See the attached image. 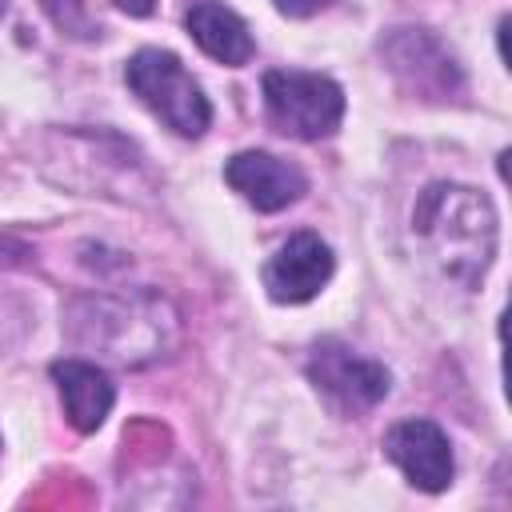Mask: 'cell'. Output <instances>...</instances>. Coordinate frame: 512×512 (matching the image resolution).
<instances>
[{
    "label": "cell",
    "instance_id": "1",
    "mask_svg": "<svg viewBox=\"0 0 512 512\" xmlns=\"http://www.w3.org/2000/svg\"><path fill=\"white\" fill-rule=\"evenodd\" d=\"M68 336L76 348H88L116 364H152L168 356L180 336L176 308L156 292L124 296H88L68 308Z\"/></svg>",
    "mask_w": 512,
    "mask_h": 512
},
{
    "label": "cell",
    "instance_id": "2",
    "mask_svg": "<svg viewBox=\"0 0 512 512\" xmlns=\"http://www.w3.org/2000/svg\"><path fill=\"white\" fill-rule=\"evenodd\" d=\"M416 240L448 280L476 284L496 256V212L468 184H432L412 212Z\"/></svg>",
    "mask_w": 512,
    "mask_h": 512
},
{
    "label": "cell",
    "instance_id": "3",
    "mask_svg": "<svg viewBox=\"0 0 512 512\" xmlns=\"http://www.w3.org/2000/svg\"><path fill=\"white\" fill-rule=\"evenodd\" d=\"M128 88L140 96V104L176 136H204L212 124V104L192 80V72L180 64V56L160 52V48H140L124 64Z\"/></svg>",
    "mask_w": 512,
    "mask_h": 512
},
{
    "label": "cell",
    "instance_id": "4",
    "mask_svg": "<svg viewBox=\"0 0 512 512\" xmlns=\"http://www.w3.org/2000/svg\"><path fill=\"white\" fill-rule=\"evenodd\" d=\"M264 108L268 120L296 140L332 136L344 120V92L336 80L320 72H288L276 68L264 76Z\"/></svg>",
    "mask_w": 512,
    "mask_h": 512
},
{
    "label": "cell",
    "instance_id": "5",
    "mask_svg": "<svg viewBox=\"0 0 512 512\" xmlns=\"http://www.w3.org/2000/svg\"><path fill=\"white\" fill-rule=\"evenodd\" d=\"M308 380L316 384V392L340 412V416H360L368 408H376L388 396V368L356 356L348 344L340 340H320L308 356Z\"/></svg>",
    "mask_w": 512,
    "mask_h": 512
},
{
    "label": "cell",
    "instance_id": "6",
    "mask_svg": "<svg viewBox=\"0 0 512 512\" xmlns=\"http://www.w3.org/2000/svg\"><path fill=\"white\" fill-rule=\"evenodd\" d=\"M380 52H384L392 76L424 100H444L464 88V72L456 64V56L428 28H392L380 40Z\"/></svg>",
    "mask_w": 512,
    "mask_h": 512
},
{
    "label": "cell",
    "instance_id": "7",
    "mask_svg": "<svg viewBox=\"0 0 512 512\" xmlns=\"http://www.w3.org/2000/svg\"><path fill=\"white\" fill-rule=\"evenodd\" d=\"M332 268V248L316 232H296L264 264V288L276 304H304L328 284Z\"/></svg>",
    "mask_w": 512,
    "mask_h": 512
},
{
    "label": "cell",
    "instance_id": "8",
    "mask_svg": "<svg viewBox=\"0 0 512 512\" xmlns=\"http://www.w3.org/2000/svg\"><path fill=\"white\" fill-rule=\"evenodd\" d=\"M384 452L408 476V484L420 492H444L452 484V472H456L452 448H448V436L432 420L392 424L384 436Z\"/></svg>",
    "mask_w": 512,
    "mask_h": 512
},
{
    "label": "cell",
    "instance_id": "9",
    "mask_svg": "<svg viewBox=\"0 0 512 512\" xmlns=\"http://www.w3.org/2000/svg\"><path fill=\"white\" fill-rule=\"evenodd\" d=\"M224 180L256 208V212H280L288 204H296L308 192V176L272 156V152H236L224 164Z\"/></svg>",
    "mask_w": 512,
    "mask_h": 512
},
{
    "label": "cell",
    "instance_id": "10",
    "mask_svg": "<svg viewBox=\"0 0 512 512\" xmlns=\"http://www.w3.org/2000/svg\"><path fill=\"white\" fill-rule=\"evenodd\" d=\"M52 380H56V392L64 400L68 424L76 432H96L104 424V416L112 412V400H116L108 372L88 364V360H56Z\"/></svg>",
    "mask_w": 512,
    "mask_h": 512
},
{
    "label": "cell",
    "instance_id": "11",
    "mask_svg": "<svg viewBox=\"0 0 512 512\" xmlns=\"http://www.w3.org/2000/svg\"><path fill=\"white\" fill-rule=\"evenodd\" d=\"M184 24H188L192 40H196L212 60H220V64H228V68L248 64L252 52H256L248 24H244L228 4H220V0H196V4L188 8Z\"/></svg>",
    "mask_w": 512,
    "mask_h": 512
},
{
    "label": "cell",
    "instance_id": "12",
    "mask_svg": "<svg viewBox=\"0 0 512 512\" xmlns=\"http://www.w3.org/2000/svg\"><path fill=\"white\" fill-rule=\"evenodd\" d=\"M40 8L48 12V20L72 36V40H96L100 36V20L92 16L88 0H40Z\"/></svg>",
    "mask_w": 512,
    "mask_h": 512
},
{
    "label": "cell",
    "instance_id": "13",
    "mask_svg": "<svg viewBox=\"0 0 512 512\" xmlns=\"http://www.w3.org/2000/svg\"><path fill=\"white\" fill-rule=\"evenodd\" d=\"M272 4H276V12H284V16L304 20V16H316L320 8H328L332 0H272Z\"/></svg>",
    "mask_w": 512,
    "mask_h": 512
},
{
    "label": "cell",
    "instance_id": "14",
    "mask_svg": "<svg viewBox=\"0 0 512 512\" xmlns=\"http://www.w3.org/2000/svg\"><path fill=\"white\" fill-rule=\"evenodd\" d=\"M32 252L20 244V240H12V236H0V264H24Z\"/></svg>",
    "mask_w": 512,
    "mask_h": 512
},
{
    "label": "cell",
    "instance_id": "15",
    "mask_svg": "<svg viewBox=\"0 0 512 512\" xmlns=\"http://www.w3.org/2000/svg\"><path fill=\"white\" fill-rule=\"evenodd\" d=\"M116 8H124L128 16H152V8H156V0H112Z\"/></svg>",
    "mask_w": 512,
    "mask_h": 512
},
{
    "label": "cell",
    "instance_id": "16",
    "mask_svg": "<svg viewBox=\"0 0 512 512\" xmlns=\"http://www.w3.org/2000/svg\"><path fill=\"white\" fill-rule=\"evenodd\" d=\"M4 12H8V0H0V16H4Z\"/></svg>",
    "mask_w": 512,
    "mask_h": 512
}]
</instances>
